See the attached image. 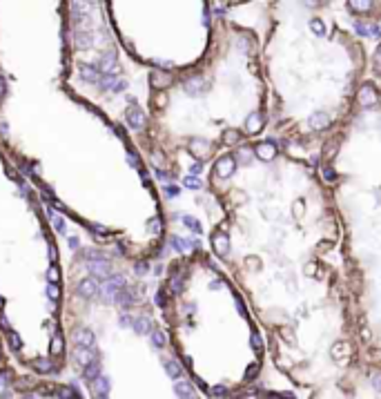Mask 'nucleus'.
Returning <instances> with one entry per match:
<instances>
[{
	"label": "nucleus",
	"mask_w": 381,
	"mask_h": 399,
	"mask_svg": "<svg viewBox=\"0 0 381 399\" xmlns=\"http://www.w3.org/2000/svg\"><path fill=\"white\" fill-rule=\"evenodd\" d=\"M207 190L221 207L212 254L259 321L276 370L315 390L357 366L341 223L319 170L263 136L221 154Z\"/></svg>",
	"instance_id": "obj_1"
},
{
	"label": "nucleus",
	"mask_w": 381,
	"mask_h": 399,
	"mask_svg": "<svg viewBox=\"0 0 381 399\" xmlns=\"http://www.w3.org/2000/svg\"><path fill=\"white\" fill-rule=\"evenodd\" d=\"M156 161L170 174H199L207 163L268 132V85L254 29L214 20L212 40L194 67L154 76Z\"/></svg>",
	"instance_id": "obj_2"
},
{
	"label": "nucleus",
	"mask_w": 381,
	"mask_h": 399,
	"mask_svg": "<svg viewBox=\"0 0 381 399\" xmlns=\"http://www.w3.org/2000/svg\"><path fill=\"white\" fill-rule=\"evenodd\" d=\"M266 7L268 132L281 145L321 147L354 109L368 72L366 47L339 22L332 3L276 0Z\"/></svg>",
	"instance_id": "obj_3"
},
{
	"label": "nucleus",
	"mask_w": 381,
	"mask_h": 399,
	"mask_svg": "<svg viewBox=\"0 0 381 399\" xmlns=\"http://www.w3.org/2000/svg\"><path fill=\"white\" fill-rule=\"evenodd\" d=\"M341 223L361 359L381 366V89L366 81L348 121L319 147Z\"/></svg>",
	"instance_id": "obj_4"
},
{
	"label": "nucleus",
	"mask_w": 381,
	"mask_h": 399,
	"mask_svg": "<svg viewBox=\"0 0 381 399\" xmlns=\"http://www.w3.org/2000/svg\"><path fill=\"white\" fill-rule=\"evenodd\" d=\"M176 353L201 390L236 399L254 388L266 337L219 261L203 250L172 263L161 294Z\"/></svg>",
	"instance_id": "obj_5"
},
{
	"label": "nucleus",
	"mask_w": 381,
	"mask_h": 399,
	"mask_svg": "<svg viewBox=\"0 0 381 399\" xmlns=\"http://www.w3.org/2000/svg\"><path fill=\"white\" fill-rule=\"evenodd\" d=\"M308 399H381V366L361 359L339 379L310 390Z\"/></svg>",
	"instance_id": "obj_6"
},
{
	"label": "nucleus",
	"mask_w": 381,
	"mask_h": 399,
	"mask_svg": "<svg viewBox=\"0 0 381 399\" xmlns=\"http://www.w3.org/2000/svg\"><path fill=\"white\" fill-rule=\"evenodd\" d=\"M343 9H348L352 16L366 18V20L381 18V3H343Z\"/></svg>",
	"instance_id": "obj_7"
},
{
	"label": "nucleus",
	"mask_w": 381,
	"mask_h": 399,
	"mask_svg": "<svg viewBox=\"0 0 381 399\" xmlns=\"http://www.w3.org/2000/svg\"><path fill=\"white\" fill-rule=\"evenodd\" d=\"M236 399H294L288 392H279V390H268V388H250L248 392L239 395Z\"/></svg>",
	"instance_id": "obj_8"
},
{
	"label": "nucleus",
	"mask_w": 381,
	"mask_h": 399,
	"mask_svg": "<svg viewBox=\"0 0 381 399\" xmlns=\"http://www.w3.org/2000/svg\"><path fill=\"white\" fill-rule=\"evenodd\" d=\"M370 72H372V81L377 83V87L381 89V42L377 47H374V52H372V56H370Z\"/></svg>",
	"instance_id": "obj_9"
},
{
	"label": "nucleus",
	"mask_w": 381,
	"mask_h": 399,
	"mask_svg": "<svg viewBox=\"0 0 381 399\" xmlns=\"http://www.w3.org/2000/svg\"><path fill=\"white\" fill-rule=\"evenodd\" d=\"M94 390H96L98 397L105 395V392H107V382H105V379H103V377H96V379H94Z\"/></svg>",
	"instance_id": "obj_10"
},
{
	"label": "nucleus",
	"mask_w": 381,
	"mask_h": 399,
	"mask_svg": "<svg viewBox=\"0 0 381 399\" xmlns=\"http://www.w3.org/2000/svg\"><path fill=\"white\" fill-rule=\"evenodd\" d=\"M85 377L91 379V382L98 377V364H96V361H91L89 366H85Z\"/></svg>",
	"instance_id": "obj_11"
},
{
	"label": "nucleus",
	"mask_w": 381,
	"mask_h": 399,
	"mask_svg": "<svg viewBox=\"0 0 381 399\" xmlns=\"http://www.w3.org/2000/svg\"><path fill=\"white\" fill-rule=\"evenodd\" d=\"M81 292L83 294H89V297H91V294H96V284H94V281H83V284H81Z\"/></svg>",
	"instance_id": "obj_12"
},
{
	"label": "nucleus",
	"mask_w": 381,
	"mask_h": 399,
	"mask_svg": "<svg viewBox=\"0 0 381 399\" xmlns=\"http://www.w3.org/2000/svg\"><path fill=\"white\" fill-rule=\"evenodd\" d=\"M76 341L81 343V348H87V346H91V335L89 333H78L76 335Z\"/></svg>",
	"instance_id": "obj_13"
},
{
	"label": "nucleus",
	"mask_w": 381,
	"mask_h": 399,
	"mask_svg": "<svg viewBox=\"0 0 381 399\" xmlns=\"http://www.w3.org/2000/svg\"><path fill=\"white\" fill-rule=\"evenodd\" d=\"M98 399H105V397H98Z\"/></svg>",
	"instance_id": "obj_14"
}]
</instances>
